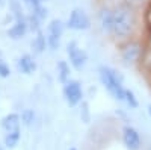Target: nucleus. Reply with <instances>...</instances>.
Here are the masks:
<instances>
[{"label":"nucleus","instance_id":"nucleus-1","mask_svg":"<svg viewBox=\"0 0 151 150\" xmlns=\"http://www.w3.org/2000/svg\"><path fill=\"white\" fill-rule=\"evenodd\" d=\"M137 29V9L129 3H119L112 12L110 35L115 40L127 41L134 35Z\"/></svg>","mask_w":151,"mask_h":150},{"label":"nucleus","instance_id":"nucleus-2","mask_svg":"<svg viewBox=\"0 0 151 150\" xmlns=\"http://www.w3.org/2000/svg\"><path fill=\"white\" fill-rule=\"evenodd\" d=\"M98 73H100V80L104 85V88L112 94V97L119 100V102H124L125 88L122 85V79L119 74L110 67H100Z\"/></svg>","mask_w":151,"mask_h":150},{"label":"nucleus","instance_id":"nucleus-3","mask_svg":"<svg viewBox=\"0 0 151 150\" xmlns=\"http://www.w3.org/2000/svg\"><path fill=\"white\" fill-rule=\"evenodd\" d=\"M142 44L136 40H127L121 49V59L125 65H133L141 59L142 55Z\"/></svg>","mask_w":151,"mask_h":150},{"label":"nucleus","instance_id":"nucleus-4","mask_svg":"<svg viewBox=\"0 0 151 150\" xmlns=\"http://www.w3.org/2000/svg\"><path fill=\"white\" fill-rule=\"evenodd\" d=\"M67 26L73 30H85L91 26V21H89V17L86 15V12L83 9L76 8V9L71 11L68 21H67Z\"/></svg>","mask_w":151,"mask_h":150},{"label":"nucleus","instance_id":"nucleus-5","mask_svg":"<svg viewBox=\"0 0 151 150\" xmlns=\"http://www.w3.org/2000/svg\"><path fill=\"white\" fill-rule=\"evenodd\" d=\"M64 96H65V100L70 106L79 105L82 102V97H83L80 83L77 80H68L64 86Z\"/></svg>","mask_w":151,"mask_h":150},{"label":"nucleus","instance_id":"nucleus-6","mask_svg":"<svg viewBox=\"0 0 151 150\" xmlns=\"http://www.w3.org/2000/svg\"><path fill=\"white\" fill-rule=\"evenodd\" d=\"M64 32V26H62L60 20H53L48 24V32H47V44L50 50H56L60 44V36Z\"/></svg>","mask_w":151,"mask_h":150},{"label":"nucleus","instance_id":"nucleus-7","mask_svg":"<svg viewBox=\"0 0 151 150\" xmlns=\"http://www.w3.org/2000/svg\"><path fill=\"white\" fill-rule=\"evenodd\" d=\"M67 53L70 56V64L73 65V68L76 70H82L86 64V53L76 44V43H70L67 47Z\"/></svg>","mask_w":151,"mask_h":150},{"label":"nucleus","instance_id":"nucleus-8","mask_svg":"<svg viewBox=\"0 0 151 150\" xmlns=\"http://www.w3.org/2000/svg\"><path fill=\"white\" fill-rule=\"evenodd\" d=\"M122 141L129 150H139L141 144H142L139 132L132 126H125L122 129Z\"/></svg>","mask_w":151,"mask_h":150},{"label":"nucleus","instance_id":"nucleus-9","mask_svg":"<svg viewBox=\"0 0 151 150\" xmlns=\"http://www.w3.org/2000/svg\"><path fill=\"white\" fill-rule=\"evenodd\" d=\"M27 29H29L27 21L23 20V18H18L14 24H12V28L8 30V35L11 36L12 40H20V38H23V36L26 35Z\"/></svg>","mask_w":151,"mask_h":150},{"label":"nucleus","instance_id":"nucleus-10","mask_svg":"<svg viewBox=\"0 0 151 150\" xmlns=\"http://www.w3.org/2000/svg\"><path fill=\"white\" fill-rule=\"evenodd\" d=\"M2 128L6 130V132H14V130H18L20 129V115L18 114H8L2 118L0 121Z\"/></svg>","mask_w":151,"mask_h":150},{"label":"nucleus","instance_id":"nucleus-11","mask_svg":"<svg viewBox=\"0 0 151 150\" xmlns=\"http://www.w3.org/2000/svg\"><path fill=\"white\" fill-rule=\"evenodd\" d=\"M112 12L113 9L110 8H101V11L98 12V20H100V24H101V29L107 33H110V29H112Z\"/></svg>","mask_w":151,"mask_h":150},{"label":"nucleus","instance_id":"nucleus-12","mask_svg":"<svg viewBox=\"0 0 151 150\" xmlns=\"http://www.w3.org/2000/svg\"><path fill=\"white\" fill-rule=\"evenodd\" d=\"M17 67H18V70H20L21 73H24V74H32V73L35 71V68H36V64H35V61H33L32 56L24 55V56H21V58L18 59Z\"/></svg>","mask_w":151,"mask_h":150},{"label":"nucleus","instance_id":"nucleus-13","mask_svg":"<svg viewBox=\"0 0 151 150\" xmlns=\"http://www.w3.org/2000/svg\"><path fill=\"white\" fill-rule=\"evenodd\" d=\"M47 46H48V44H47V36H44V33H42L41 30H38L35 40H33V43H32V47L35 49L36 53H42Z\"/></svg>","mask_w":151,"mask_h":150},{"label":"nucleus","instance_id":"nucleus-14","mask_svg":"<svg viewBox=\"0 0 151 150\" xmlns=\"http://www.w3.org/2000/svg\"><path fill=\"white\" fill-rule=\"evenodd\" d=\"M58 73H59L60 82L67 83L68 82V78H70V65L67 64L65 61H60L59 64H58Z\"/></svg>","mask_w":151,"mask_h":150},{"label":"nucleus","instance_id":"nucleus-15","mask_svg":"<svg viewBox=\"0 0 151 150\" xmlns=\"http://www.w3.org/2000/svg\"><path fill=\"white\" fill-rule=\"evenodd\" d=\"M20 140V129L18 130H14V132H8V135L5 136V146L12 149V147H15L17 143Z\"/></svg>","mask_w":151,"mask_h":150},{"label":"nucleus","instance_id":"nucleus-16","mask_svg":"<svg viewBox=\"0 0 151 150\" xmlns=\"http://www.w3.org/2000/svg\"><path fill=\"white\" fill-rule=\"evenodd\" d=\"M124 102L127 103V105H129L130 108H133V109H136L137 106H139V100L136 99V96H134V93H133L132 90H125Z\"/></svg>","mask_w":151,"mask_h":150},{"label":"nucleus","instance_id":"nucleus-17","mask_svg":"<svg viewBox=\"0 0 151 150\" xmlns=\"http://www.w3.org/2000/svg\"><path fill=\"white\" fill-rule=\"evenodd\" d=\"M33 118H35V114H33L32 109H24V111H23L21 120H23V123L26 124V126H29V124L33 121Z\"/></svg>","mask_w":151,"mask_h":150},{"label":"nucleus","instance_id":"nucleus-18","mask_svg":"<svg viewBox=\"0 0 151 150\" xmlns=\"http://www.w3.org/2000/svg\"><path fill=\"white\" fill-rule=\"evenodd\" d=\"M32 14H33L35 17H38V18H40V20L42 21V20L47 17V9H45L44 6H41V5H40L38 8H35V9H33V12H32Z\"/></svg>","mask_w":151,"mask_h":150},{"label":"nucleus","instance_id":"nucleus-19","mask_svg":"<svg viewBox=\"0 0 151 150\" xmlns=\"http://www.w3.org/2000/svg\"><path fill=\"white\" fill-rule=\"evenodd\" d=\"M40 18H38V17H35L33 14L29 17V21H27V24H29V28L30 29H35V30H38V26H40Z\"/></svg>","mask_w":151,"mask_h":150},{"label":"nucleus","instance_id":"nucleus-20","mask_svg":"<svg viewBox=\"0 0 151 150\" xmlns=\"http://www.w3.org/2000/svg\"><path fill=\"white\" fill-rule=\"evenodd\" d=\"M11 74V70H9V67L5 64L3 61H0V78H8Z\"/></svg>","mask_w":151,"mask_h":150},{"label":"nucleus","instance_id":"nucleus-21","mask_svg":"<svg viewBox=\"0 0 151 150\" xmlns=\"http://www.w3.org/2000/svg\"><path fill=\"white\" fill-rule=\"evenodd\" d=\"M125 3H129V5H132L133 8H139V6H142L144 3H145V0H124Z\"/></svg>","mask_w":151,"mask_h":150},{"label":"nucleus","instance_id":"nucleus-22","mask_svg":"<svg viewBox=\"0 0 151 150\" xmlns=\"http://www.w3.org/2000/svg\"><path fill=\"white\" fill-rule=\"evenodd\" d=\"M24 2H26V5H27L29 8L35 9V8H38V6L41 5V2H42V0H24Z\"/></svg>","mask_w":151,"mask_h":150},{"label":"nucleus","instance_id":"nucleus-23","mask_svg":"<svg viewBox=\"0 0 151 150\" xmlns=\"http://www.w3.org/2000/svg\"><path fill=\"white\" fill-rule=\"evenodd\" d=\"M148 112H150V115H151V105L148 106Z\"/></svg>","mask_w":151,"mask_h":150},{"label":"nucleus","instance_id":"nucleus-24","mask_svg":"<svg viewBox=\"0 0 151 150\" xmlns=\"http://www.w3.org/2000/svg\"><path fill=\"white\" fill-rule=\"evenodd\" d=\"M109 2H115V0H109Z\"/></svg>","mask_w":151,"mask_h":150},{"label":"nucleus","instance_id":"nucleus-25","mask_svg":"<svg viewBox=\"0 0 151 150\" xmlns=\"http://www.w3.org/2000/svg\"><path fill=\"white\" fill-rule=\"evenodd\" d=\"M70 150H76V149H74V147H73V149H70Z\"/></svg>","mask_w":151,"mask_h":150},{"label":"nucleus","instance_id":"nucleus-26","mask_svg":"<svg viewBox=\"0 0 151 150\" xmlns=\"http://www.w3.org/2000/svg\"><path fill=\"white\" fill-rule=\"evenodd\" d=\"M0 150H2V147H0Z\"/></svg>","mask_w":151,"mask_h":150}]
</instances>
